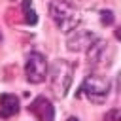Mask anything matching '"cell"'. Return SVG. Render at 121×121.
<instances>
[{
    "mask_svg": "<svg viewBox=\"0 0 121 121\" xmlns=\"http://www.w3.org/2000/svg\"><path fill=\"white\" fill-rule=\"evenodd\" d=\"M47 9H49L51 21L57 25V28L60 32H68L70 34L81 23V13L70 0H51Z\"/></svg>",
    "mask_w": 121,
    "mask_h": 121,
    "instance_id": "6da1fadb",
    "label": "cell"
},
{
    "mask_svg": "<svg viewBox=\"0 0 121 121\" xmlns=\"http://www.w3.org/2000/svg\"><path fill=\"white\" fill-rule=\"evenodd\" d=\"M72 79H74V64L64 59H57L49 68V87L53 95L57 98H64L72 87Z\"/></svg>",
    "mask_w": 121,
    "mask_h": 121,
    "instance_id": "7a4b0ae2",
    "label": "cell"
},
{
    "mask_svg": "<svg viewBox=\"0 0 121 121\" xmlns=\"http://www.w3.org/2000/svg\"><path fill=\"white\" fill-rule=\"evenodd\" d=\"M81 91L85 93V96L93 104H104L108 95H110V91H112V81L106 76L89 74L81 83Z\"/></svg>",
    "mask_w": 121,
    "mask_h": 121,
    "instance_id": "3957f363",
    "label": "cell"
},
{
    "mask_svg": "<svg viewBox=\"0 0 121 121\" xmlns=\"http://www.w3.org/2000/svg\"><path fill=\"white\" fill-rule=\"evenodd\" d=\"M25 74H26V79L30 83H43L49 76V64L45 60V57L38 51H32L28 53L26 57V62H25Z\"/></svg>",
    "mask_w": 121,
    "mask_h": 121,
    "instance_id": "277c9868",
    "label": "cell"
},
{
    "mask_svg": "<svg viewBox=\"0 0 121 121\" xmlns=\"http://www.w3.org/2000/svg\"><path fill=\"white\" fill-rule=\"evenodd\" d=\"M85 57L89 66H108L112 59V49L104 38H96L85 51Z\"/></svg>",
    "mask_w": 121,
    "mask_h": 121,
    "instance_id": "5b68a950",
    "label": "cell"
},
{
    "mask_svg": "<svg viewBox=\"0 0 121 121\" xmlns=\"http://www.w3.org/2000/svg\"><path fill=\"white\" fill-rule=\"evenodd\" d=\"M98 36L93 32V30H87V28H79V30H72L70 36L66 38V49L74 51V53H81V51H87L89 45L96 40Z\"/></svg>",
    "mask_w": 121,
    "mask_h": 121,
    "instance_id": "8992f818",
    "label": "cell"
},
{
    "mask_svg": "<svg viewBox=\"0 0 121 121\" xmlns=\"http://www.w3.org/2000/svg\"><path fill=\"white\" fill-rule=\"evenodd\" d=\"M28 110L32 112L34 117H38V121H53L55 119V108L47 96H36L30 102Z\"/></svg>",
    "mask_w": 121,
    "mask_h": 121,
    "instance_id": "52a82bcc",
    "label": "cell"
},
{
    "mask_svg": "<svg viewBox=\"0 0 121 121\" xmlns=\"http://www.w3.org/2000/svg\"><path fill=\"white\" fill-rule=\"evenodd\" d=\"M21 110V102L15 95L11 93H4L0 96V117L2 119H9L13 115H17Z\"/></svg>",
    "mask_w": 121,
    "mask_h": 121,
    "instance_id": "ba28073f",
    "label": "cell"
},
{
    "mask_svg": "<svg viewBox=\"0 0 121 121\" xmlns=\"http://www.w3.org/2000/svg\"><path fill=\"white\" fill-rule=\"evenodd\" d=\"M23 15H25V23L30 26L38 23V15L32 9V0H23Z\"/></svg>",
    "mask_w": 121,
    "mask_h": 121,
    "instance_id": "9c48e42d",
    "label": "cell"
},
{
    "mask_svg": "<svg viewBox=\"0 0 121 121\" xmlns=\"http://www.w3.org/2000/svg\"><path fill=\"white\" fill-rule=\"evenodd\" d=\"M100 21H102L104 26L112 25V23H113V13H112L110 9H102V11H100Z\"/></svg>",
    "mask_w": 121,
    "mask_h": 121,
    "instance_id": "30bf717a",
    "label": "cell"
},
{
    "mask_svg": "<svg viewBox=\"0 0 121 121\" xmlns=\"http://www.w3.org/2000/svg\"><path fill=\"white\" fill-rule=\"evenodd\" d=\"M104 121H121V110H110L104 115Z\"/></svg>",
    "mask_w": 121,
    "mask_h": 121,
    "instance_id": "8fae6325",
    "label": "cell"
},
{
    "mask_svg": "<svg viewBox=\"0 0 121 121\" xmlns=\"http://www.w3.org/2000/svg\"><path fill=\"white\" fill-rule=\"evenodd\" d=\"M117 87H119V91H121V72H119V76H117Z\"/></svg>",
    "mask_w": 121,
    "mask_h": 121,
    "instance_id": "7c38bea8",
    "label": "cell"
},
{
    "mask_svg": "<svg viewBox=\"0 0 121 121\" xmlns=\"http://www.w3.org/2000/svg\"><path fill=\"white\" fill-rule=\"evenodd\" d=\"M66 121H79L78 117H70V119H66Z\"/></svg>",
    "mask_w": 121,
    "mask_h": 121,
    "instance_id": "4fadbf2b",
    "label": "cell"
},
{
    "mask_svg": "<svg viewBox=\"0 0 121 121\" xmlns=\"http://www.w3.org/2000/svg\"><path fill=\"white\" fill-rule=\"evenodd\" d=\"M0 42H2V36H0Z\"/></svg>",
    "mask_w": 121,
    "mask_h": 121,
    "instance_id": "5bb4252c",
    "label": "cell"
}]
</instances>
